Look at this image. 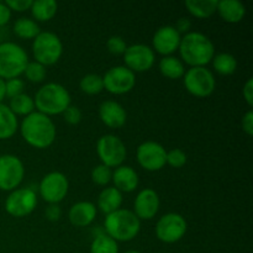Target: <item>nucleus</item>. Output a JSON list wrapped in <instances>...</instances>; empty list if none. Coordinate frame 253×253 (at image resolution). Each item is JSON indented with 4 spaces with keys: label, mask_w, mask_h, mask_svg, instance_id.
Returning <instances> with one entry per match:
<instances>
[{
    "label": "nucleus",
    "mask_w": 253,
    "mask_h": 253,
    "mask_svg": "<svg viewBox=\"0 0 253 253\" xmlns=\"http://www.w3.org/2000/svg\"><path fill=\"white\" fill-rule=\"evenodd\" d=\"M21 136L31 147L44 150L56 140V125L49 116L34 111L25 116L21 123Z\"/></svg>",
    "instance_id": "1"
},
{
    "label": "nucleus",
    "mask_w": 253,
    "mask_h": 253,
    "mask_svg": "<svg viewBox=\"0 0 253 253\" xmlns=\"http://www.w3.org/2000/svg\"><path fill=\"white\" fill-rule=\"evenodd\" d=\"M180 57L184 63L193 67H205L215 56V46L211 40L202 32H188L180 39ZM180 59V61H182Z\"/></svg>",
    "instance_id": "2"
},
{
    "label": "nucleus",
    "mask_w": 253,
    "mask_h": 253,
    "mask_svg": "<svg viewBox=\"0 0 253 253\" xmlns=\"http://www.w3.org/2000/svg\"><path fill=\"white\" fill-rule=\"evenodd\" d=\"M34 103L35 109L43 115H59L71 105V94L62 84L47 83L36 91Z\"/></svg>",
    "instance_id": "3"
},
{
    "label": "nucleus",
    "mask_w": 253,
    "mask_h": 253,
    "mask_svg": "<svg viewBox=\"0 0 253 253\" xmlns=\"http://www.w3.org/2000/svg\"><path fill=\"white\" fill-rule=\"evenodd\" d=\"M141 229V220L127 209H119L106 215L104 221L105 234L116 242H128L135 239Z\"/></svg>",
    "instance_id": "4"
},
{
    "label": "nucleus",
    "mask_w": 253,
    "mask_h": 253,
    "mask_svg": "<svg viewBox=\"0 0 253 253\" xmlns=\"http://www.w3.org/2000/svg\"><path fill=\"white\" fill-rule=\"evenodd\" d=\"M29 63L26 51L15 42L0 43V78L14 79L24 74Z\"/></svg>",
    "instance_id": "5"
},
{
    "label": "nucleus",
    "mask_w": 253,
    "mask_h": 253,
    "mask_svg": "<svg viewBox=\"0 0 253 253\" xmlns=\"http://www.w3.org/2000/svg\"><path fill=\"white\" fill-rule=\"evenodd\" d=\"M32 53L35 61L42 66H53L63 53V44L61 39L53 32H41L32 42Z\"/></svg>",
    "instance_id": "6"
},
{
    "label": "nucleus",
    "mask_w": 253,
    "mask_h": 253,
    "mask_svg": "<svg viewBox=\"0 0 253 253\" xmlns=\"http://www.w3.org/2000/svg\"><path fill=\"white\" fill-rule=\"evenodd\" d=\"M184 86L192 95L197 98H207L215 90L216 81L210 69L207 67H193L185 71L183 76Z\"/></svg>",
    "instance_id": "7"
},
{
    "label": "nucleus",
    "mask_w": 253,
    "mask_h": 253,
    "mask_svg": "<svg viewBox=\"0 0 253 253\" xmlns=\"http://www.w3.org/2000/svg\"><path fill=\"white\" fill-rule=\"evenodd\" d=\"M96 153L101 165L109 168H118L126 160L127 151L125 143L115 135H104L96 142Z\"/></svg>",
    "instance_id": "8"
},
{
    "label": "nucleus",
    "mask_w": 253,
    "mask_h": 253,
    "mask_svg": "<svg viewBox=\"0 0 253 253\" xmlns=\"http://www.w3.org/2000/svg\"><path fill=\"white\" fill-rule=\"evenodd\" d=\"M24 177V163L17 156H0V190L12 192V190L17 189Z\"/></svg>",
    "instance_id": "9"
},
{
    "label": "nucleus",
    "mask_w": 253,
    "mask_h": 253,
    "mask_svg": "<svg viewBox=\"0 0 253 253\" xmlns=\"http://www.w3.org/2000/svg\"><path fill=\"white\" fill-rule=\"evenodd\" d=\"M187 230L188 224L182 215L168 212L156 224V236L165 244H175L184 237Z\"/></svg>",
    "instance_id": "10"
},
{
    "label": "nucleus",
    "mask_w": 253,
    "mask_h": 253,
    "mask_svg": "<svg viewBox=\"0 0 253 253\" xmlns=\"http://www.w3.org/2000/svg\"><path fill=\"white\" fill-rule=\"evenodd\" d=\"M40 195L48 204H58L67 197L69 182L61 172H51L40 182Z\"/></svg>",
    "instance_id": "11"
},
{
    "label": "nucleus",
    "mask_w": 253,
    "mask_h": 253,
    "mask_svg": "<svg viewBox=\"0 0 253 253\" xmlns=\"http://www.w3.org/2000/svg\"><path fill=\"white\" fill-rule=\"evenodd\" d=\"M136 158L143 169L148 172H157L167 165V151L161 143L146 141L137 147Z\"/></svg>",
    "instance_id": "12"
},
{
    "label": "nucleus",
    "mask_w": 253,
    "mask_h": 253,
    "mask_svg": "<svg viewBox=\"0 0 253 253\" xmlns=\"http://www.w3.org/2000/svg\"><path fill=\"white\" fill-rule=\"evenodd\" d=\"M37 207L36 193L30 188H21L10 192L5 200V210L14 217H25Z\"/></svg>",
    "instance_id": "13"
},
{
    "label": "nucleus",
    "mask_w": 253,
    "mask_h": 253,
    "mask_svg": "<svg viewBox=\"0 0 253 253\" xmlns=\"http://www.w3.org/2000/svg\"><path fill=\"white\" fill-rule=\"evenodd\" d=\"M104 89L115 95H123L133 89L136 76L125 66H116L109 69L103 77Z\"/></svg>",
    "instance_id": "14"
},
{
    "label": "nucleus",
    "mask_w": 253,
    "mask_h": 253,
    "mask_svg": "<svg viewBox=\"0 0 253 253\" xmlns=\"http://www.w3.org/2000/svg\"><path fill=\"white\" fill-rule=\"evenodd\" d=\"M124 61H125L126 68H128L133 73L147 72L155 64V51L147 44H131L124 53Z\"/></svg>",
    "instance_id": "15"
},
{
    "label": "nucleus",
    "mask_w": 253,
    "mask_h": 253,
    "mask_svg": "<svg viewBox=\"0 0 253 253\" xmlns=\"http://www.w3.org/2000/svg\"><path fill=\"white\" fill-rule=\"evenodd\" d=\"M180 39H182V36L174 29V26H170V25L162 26L153 35L152 49H155L157 53L165 57L170 56L179 48Z\"/></svg>",
    "instance_id": "16"
},
{
    "label": "nucleus",
    "mask_w": 253,
    "mask_h": 253,
    "mask_svg": "<svg viewBox=\"0 0 253 253\" xmlns=\"http://www.w3.org/2000/svg\"><path fill=\"white\" fill-rule=\"evenodd\" d=\"M160 197L151 188L141 190L133 202V214L140 220H152L160 210Z\"/></svg>",
    "instance_id": "17"
},
{
    "label": "nucleus",
    "mask_w": 253,
    "mask_h": 253,
    "mask_svg": "<svg viewBox=\"0 0 253 253\" xmlns=\"http://www.w3.org/2000/svg\"><path fill=\"white\" fill-rule=\"evenodd\" d=\"M99 116L101 123L110 128H120L125 125L127 114L124 106L118 101H103L99 108Z\"/></svg>",
    "instance_id": "18"
},
{
    "label": "nucleus",
    "mask_w": 253,
    "mask_h": 253,
    "mask_svg": "<svg viewBox=\"0 0 253 253\" xmlns=\"http://www.w3.org/2000/svg\"><path fill=\"white\" fill-rule=\"evenodd\" d=\"M96 217V207L90 202H79L72 205L68 212L71 224L76 227H86Z\"/></svg>",
    "instance_id": "19"
},
{
    "label": "nucleus",
    "mask_w": 253,
    "mask_h": 253,
    "mask_svg": "<svg viewBox=\"0 0 253 253\" xmlns=\"http://www.w3.org/2000/svg\"><path fill=\"white\" fill-rule=\"evenodd\" d=\"M114 187L121 193H131L138 187V174L130 166H120L113 172Z\"/></svg>",
    "instance_id": "20"
},
{
    "label": "nucleus",
    "mask_w": 253,
    "mask_h": 253,
    "mask_svg": "<svg viewBox=\"0 0 253 253\" xmlns=\"http://www.w3.org/2000/svg\"><path fill=\"white\" fill-rule=\"evenodd\" d=\"M216 12L229 24H239L246 15V6L239 0H220L217 1Z\"/></svg>",
    "instance_id": "21"
},
{
    "label": "nucleus",
    "mask_w": 253,
    "mask_h": 253,
    "mask_svg": "<svg viewBox=\"0 0 253 253\" xmlns=\"http://www.w3.org/2000/svg\"><path fill=\"white\" fill-rule=\"evenodd\" d=\"M123 205V193L115 187L105 188L98 197V208L103 214L109 215L116 210L121 209Z\"/></svg>",
    "instance_id": "22"
},
{
    "label": "nucleus",
    "mask_w": 253,
    "mask_h": 253,
    "mask_svg": "<svg viewBox=\"0 0 253 253\" xmlns=\"http://www.w3.org/2000/svg\"><path fill=\"white\" fill-rule=\"evenodd\" d=\"M17 123L16 115L5 104H0V140L11 138L16 133Z\"/></svg>",
    "instance_id": "23"
},
{
    "label": "nucleus",
    "mask_w": 253,
    "mask_h": 253,
    "mask_svg": "<svg viewBox=\"0 0 253 253\" xmlns=\"http://www.w3.org/2000/svg\"><path fill=\"white\" fill-rule=\"evenodd\" d=\"M184 5L197 19H209L216 12L217 0H187Z\"/></svg>",
    "instance_id": "24"
},
{
    "label": "nucleus",
    "mask_w": 253,
    "mask_h": 253,
    "mask_svg": "<svg viewBox=\"0 0 253 253\" xmlns=\"http://www.w3.org/2000/svg\"><path fill=\"white\" fill-rule=\"evenodd\" d=\"M57 9H58V5L54 0H37V1H32L30 10L36 21L46 22L56 16Z\"/></svg>",
    "instance_id": "25"
},
{
    "label": "nucleus",
    "mask_w": 253,
    "mask_h": 253,
    "mask_svg": "<svg viewBox=\"0 0 253 253\" xmlns=\"http://www.w3.org/2000/svg\"><path fill=\"white\" fill-rule=\"evenodd\" d=\"M160 72L168 79H180L185 73L184 63L174 56L163 57L160 62Z\"/></svg>",
    "instance_id": "26"
},
{
    "label": "nucleus",
    "mask_w": 253,
    "mask_h": 253,
    "mask_svg": "<svg viewBox=\"0 0 253 253\" xmlns=\"http://www.w3.org/2000/svg\"><path fill=\"white\" fill-rule=\"evenodd\" d=\"M12 30L17 37L24 40H34L41 34L39 24L29 17H21V19L16 20Z\"/></svg>",
    "instance_id": "27"
},
{
    "label": "nucleus",
    "mask_w": 253,
    "mask_h": 253,
    "mask_svg": "<svg viewBox=\"0 0 253 253\" xmlns=\"http://www.w3.org/2000/svg\"><path fill=\"white\" fill-rule=\"evenodd\" d=\"M214 71L221 76H231L237 69V59L230 53H219L212 58Z\"/></svg>",
    "instance_id": "28"
},
{
    "label": "nucleus",
    "mask_w": 253,
    "mask_h": 253,
    "mask_svg": "<svg viewBox=\"0 0 253 253\" xmlns=\"http://www.w3.org/2000/svg\"><path fill=\"white\" fill-rule=\"evenodd\" d=\"M9 108L15 115L27 116L35 111V103L34 98H31L27 94L22 93L15 98L10 99Z\"/></svg>",
    "instance_id": "29"
},
{
    "label": "nucleus",
    "mask_w": 253,
    "mask_h": 253,
    "mask_svg": "<svg viewBox=\"0 0 253 253\" xmlns=\"http://www.w3.org/2000/svg\"><path fill=\"white\" fill-rule=\"evenodd\" d=\"M90 253H119L118 242L109 237L105 232L99 234L91 242Z\"/></svg>",
    "instance_id": "30"
},
{
    "label": "nucleus",
    "mask_w": 253,
    "mask_h": 253,
    "mask_svg": "<svg viewBox=\"0 0 253 253\" xmlns=\"http://www.w3.org/2000/svg\"><path fill=\"white\" fill-rule=\"evenodd\" d=\"M79 86H81L83 93L88 94V95H96L104 90L103 77L94 73L86 74L81 79Z\"/></svg>",
    "instance_id": "31"
},
{
    "label": "nucleus",
    "mask_w": 253,
    "mask_h": 253,
    "mask_svg": "<svg viewBox=\"0 0 253 253\" xmlns=\"http://www.w3.org/2000/svg\"><path fill=\"white\" fill-rule=\"evenodd\" d=\"M25 77H26L27 81H30L31 83H41L44 81L47 76L46 67L42 66L39 62H29L24 71Z\"/></svg>",
    "instance_id": "32"
},
{
    "label": "nucleus",
    "mask_w": 253,
    "mask_h": 253,
    "mask_svg": "<svg viewBox=\"0 0 253 253\" xmlns=\"http://www.w3.org/2000/svg\"><path fill=\"white\" fill-rule=\"evenodd\" d=\"M111 177H113V170L104 165L96 166L91 170V180L100 187H105L106 184H109L111 182Z\"/></svg>",
    "instance_id": "33"
},
{
    "label": "nucleus",
    "mask_w": 253,
    "mask_h": 253,
    "mask_svg": "<svg viewBox=\"0 0 253 253\" xmlns=\"http://www.w3.org/2000/svg\"><path fill=\"white\" fill-rule=\"evenodd\" d=\"M187 163V155L180 148H173L167 152V165L173 168H182Z\"/></svg>",
    "instance_id": "34"
},
{
    "label": "nucleus",
    "mask_w": 253,
    "mask_h": 253,
    "mask_svg": "<svg viewBox=\"0 0 253 253\" xmlns=\"http://www.w3.org/2000/svg\"><path fill=\"white\" fill-rule=\"evenodd\" d=\"M24 88H25V83L24 81L20 78H14V79H9V81H5V91H6L7 98L10 99L15 98V96L24 93Z\"/></svg>",
    "instance_id": "35"
},
{
    "label": "nucleus",
    "mask_w": 253,
    "mask_h": 253,
    "mask_svg": "<svg viewBox=\"0 0 253 253\" xmlns=\"http://www.w3.org/2000/svg\"><path fill=\"white\" fill-rule=\"evenodd\" d=\"M106 47H108V51L111 54H124L125 53L126 48H127V44H126L125 40L120 36H111L110 39L106 41Z\"/></svg>",
    "instance_id": "36"
},
{
    "label": "nucleus",
    "mask_w": 253,
    "mask_h": 253,
    "mask_svg": "<svg viewBox=\"0 0 253 253\" xmlns=\"http://www.w3.org/2000/svg\"><path fill=\"white\" fill-rule=\"evenodd\" d=\"M63 119L66 123H68L69 125H78L82 121V111L78 106L69 105L68 108L64 110L63 113Z\"/></svg>",
    "instance_id": "37"
},
{
    "label": "nucleus",
    "mask_w": 253,
    "mask_h": 253,
    "mask_svg": "<svg viewBox=\"0 0 253 253\" xmlns=\"http://www.w3.org/2000/svg\"><path fill=\"white\" fill-rule=\"evenodd\" d=\"M5 5L10 10H14L17 12H24L26 10L31 9L32 0H6Z\"/></svg>",
    "instance_id": "38"
},
{
    "label": "nucleus",
    "mask_w": 253,
    "mask_h": 253,
    "mask_svg": "<svg viewBox=\"0 0 253 253\" xmlns=\"http://www.w3.org/2000/svg\"><path fill=\"white\" fill-rule=\"evenodd\" d=\"M44 215H46L47 220H49V221H58L62 216V210L58 204H49L46 208Z\"/></svg>",
    "instance_id": "39"
},
{
    "label": "nucleus",
    "mask_w": 253,
    "mask_h": 253,
    "mask_svg": "<svg viewBox=\"0 0 253 253\" xmlns=\"http://www.w3.org/2000/svg\"><path fill=\"white\" fill-rule=\"evenodd\" d=\"M242 125V130L246 135L252 136L253 135V111L249 110L246 114L244 115L241 121Z\"/></svg>",
    "instance_id": "40"
},
{
    "label": "nucleus",
    "mask_w": 253,
    "mask_h": 253,
    "mask_svg": "<svg viewBox=\"0 0 253 253\" xmlns=\"http://www.w3.org/2000/svg\"><path fill=\"white\" fill-rule=\"evenodd\" d=\"M242 94H244L245 100H246V103L249 104L250 108L253 106V81L252 79H249V81L246 82V84L244 85Z\"/></svg>",
    "instance_id": "41"
},
{
    "label": "nucleus",
    "mask_w": 253,
    "mask_h": 253,
    "mask_svg": "<svg viewBox=\"0 0 253 253\" xmlns=\"http://www.w3.org/2000/svg\"><path fill=\"white\" fill-rule=\"evenodd\" d=\"M11 19V10L5 5V2H0V27L5 26Z\"/></svg>",
    "instance_id": "42"
},
{
    "label": "nucleus",
    "mask_w": 253,
    "mask_h": 253,
    "mask_svg": "<svg viewBox=\"0 0 253 253\" xmlns=\"http://www.w3.org/2000/svg\"><path fill=\"white\" fill-rule=\"evenodd\" d=\"M190 27H192V22H190V20L187 19V17H182V19H179L177 22H175L174 29L177 30L179 34L185 35L189 32Z\"/></svg>",
    "instance_id": "43"
},
{
    "label": "nucleus",
    "mask_w": 253,
    "mask_h": 253,
    "mask_svg": "<svg viewBox=\"0 0 253 253\" xmlns=\"http://www.w3.org/2000/svg\"><path fill=\"white\" fill-rule=\"evenodd\" d=\"M6 98V91H5V81L0 78V104H2L4 99Z\"/></svg>",
    "instance_id": "44"
},
{
    "label": "nucleus",
    "mask_w": 253,
    "mask_h": 253,
    "mask_svg": "<svg viewBox=\"0 0 253 253\" xmlns=\"http://www.w3.org/2000/svg\"><path fill=\"white\" fill-rule=\"evenodd\" d=\"M124 253H141V252L136 251V250H130V251H126V252H124Z\"/></svg>",
    "instance_id": "45"
}]
</instances>
